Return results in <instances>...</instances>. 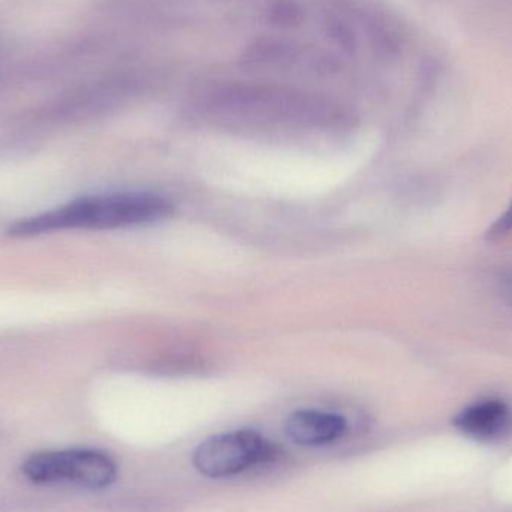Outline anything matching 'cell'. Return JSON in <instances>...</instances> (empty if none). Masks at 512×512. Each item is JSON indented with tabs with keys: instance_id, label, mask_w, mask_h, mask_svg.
Wrapping results in <instances>:
<instances>
[{
	"instance_id": "1",
	"label": "cell",
	"mask_w": 512,
	"mask_h": 512,
	"mask_svg": "<svg viewBox=\"0 0 512 512\" xmlns=\"http://www.w3.org/2000/svg\"><path fill=\"white\" fill-rule=\"evenodd\" d=\"M204 110L218 120L256 125H327L342 119L327 99L270 84L216 87L204 99Z\"/></svg>"
},
{
	"instance_id": "2",
	"label": "cell",
	"mask_w": 512,
	"mask_h": 512,
	"mask_svg": "<svg viewBox=\"0 0 512 512\" xmlns=\"http://www.w3.org/2000/svg\"><path fill=\"white\" fill-rule=\"evenodd\" d=\"M173 212L170 201L150 192H114L72 201L11 228L12 236H39L65 230H117L153 224Z\"/></svg>"
},
{
	"instance_id": "3",
	"label": "cell",
	"mask_w": 512,
	"mask_h": 512,
	"mask_svg": "<svg viewBox=\"0 0 512 512\" xmlns=\"http://www.w3.org/2000/svg\"><path fill=\"white\" fill-rule=\"evenodd\" d=\"M23 472L33 483L69 484L83 489H105L114 483V460L101 451L68 450L39 453L26 460Z\"/></svg>"
},
{
	"instance_id": "4",
	"label": "cell",
	"mask_w": 512,
	"mask_h": 512,
	"mask_svg": "<svg viewBox=\"0 0 512 512\" xmlns=\"http://www.w3.org/2000/svg\"><path fill=\"white\" fill-rule=\"evenodd\" d=\"M273 445L254 430H237L206 439L194 453V466L207 478H228L273 457Z\"/></svg>"
},
{
	"instance_id": "5",
	"label": "cell",
	"mask_w": 512,
	"mask_h": 512,
	"mask_svg": "<svg viewBox=\"0 0 512 512\" xmlns=\"http://www.w3.org/2000/svg\"><path fill=\"white\" fill-rule=\"evenodd\" d=\"M243 66L262 71H310L331 74L339 68L336 57L318 48L279 38H262L248 45Z\"/></svg>"
},
{
	"instance_id": "6",
	"label": "cell",
	"mask_w": 512,
	"mask_h": 512,
	"mask_svg": "<svg viewBox=\"0 0 512 512\" xmlns=\"http://www.w3.org/2000/svg\"><path fill=\"white\" fill-rule=\"evenodd\" d=\"M454 426L478 441H495L510 432L512 409L502 399L478 400L454 418Z\"/></svg>"
},
{
	"instance_id": "7",
	"label": "cell",
	"mask_w": 512,
	"mask_h": 512,
	"mask_svg": "<svg viewBox=\"0 0 512 512\" xmlns=\"http://www.w3.org/2000/svg\"><path fill=\"white\" fill-rule=\"evenodd\" d=\"M346 427V420L340 415L301 409L289 415L285 432L294 444L301 447H322L342 438Z\"/></svg>"
},
{
	"instance_id": "8",
	"label": "cell",
	"mask_w": 512,
	"mask_h": 512,
	"mask_svg": "<svg viewBox=\"0 0 512 512\" xmlns=\"http://www.w3.org/2000/svg\"><path fill=\"white\" fill-rule=\"evenodd\" d=\"M493 283L502 301L512 307V255L496 268Z\"/></svg>"
},
{
	"instance_id": "9",
	"label": "cell",
	"mask_w": 512,
	"mask_h": 512,
	"mask_svg": "<svg viewBox=\"0 0 512 512\" xmlns=\"http://www.w3.org/2000/svg\"><path fill=\"white\" fill-rule=\"evenodd\" d=\"M512 231V201L504 213L493 222L492 227L486 233L487 240L504 239Z\"/></svg>"
}]
</instances>
